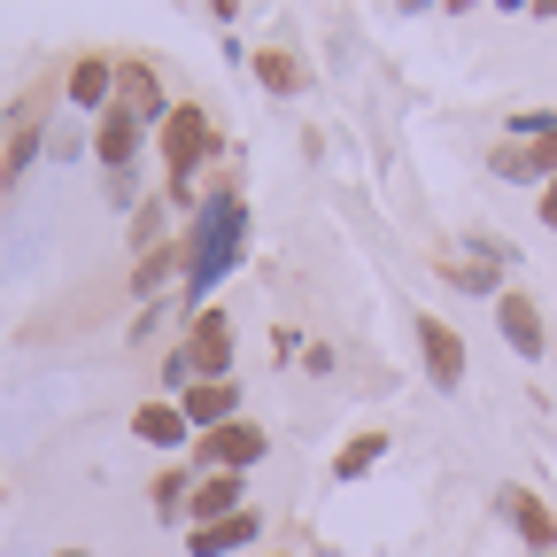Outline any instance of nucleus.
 <instances>
[{
    "instance_id": "f257e3e1",
    "label": "nucleus",
    "mask_w": 557,
    "mask_h": 557,
    "mask_svg": "<svg viewBox=\"0 0 557 557\" xmlns=\"http://www.w3.org/2000/svg\"><path fill=\"white\" fill-rule=\"evenodd\" d=\"M178 248H186V302L209 310L218 278H225V271L240 263V248H248V201H240L233 178L201 194V209H194V225L178 233Z\"/></svg>"
},
{
    "instance_id": "f03ea898",
    "label": "nucleus",
    "mask_w": 557,
    "mask_h": 557,
    "mask_svg": "<svg viewBox=\"0 0 557 557\" xmlns=\"http://www.w3.org/2000/svg\"><path fill=\"white\" fill-rule=\"evenodd\" d=\"M156 148H163V201H171V209H201V201H194V178H201L209 156L225 148V139H218V116H209L201 101H171Z\"/></svg>"
},
{
    "instance_id": "7ed1b4c3",
    "label": "nucleus",
    "mask_w": 557,
    "mask_h": 557,
    "mask_svg": "<svg viewBox=\"0 0 557 557\" xmlns=\"http://www.w3.org/2000/svg\"><path fill=\"white\" fill-rule=\"evenodd\" d=\"M171 357L186 364V380H233V318L209 302L186 318V341L171 348Z\"/></svg>"
},
{
    "instance_id": "20e7f679",
    "label": "nucleus",
    "mask_w": 557,
    "mask_h": 557,
    "mask_svg": "<svg viewBox=\"0 0 557 557\" xmlns=\"http://www.w3.org/2000/svg\"><path fill=\"white\" fill-rule=\"evenodd\" d=\"M116 116H132V124H148V132H163V116H171V101H163V70L148 62V54H116V101H109Z\"/></svg>"
},
{
    "instance_id": "39448f33",
    "label": "nucleus",
    "mask_w": 557,
    "mask_h": 557,
    "mask_svg": "<svg viewBox=\"0 0 557 557\" xmlns=\"http://www.w3.org/2000/svg\"><path fill=\"white\" fill-rule=\"evenodd\" d=\"M263 457H271V434L256 426V418H233V426H218V434L194 442V465L201 472H240L248 480V465H263Z\"/></svg>"
},
{
    "instance_id": "423d86ee",
    "label": "nucleus",
    "mask_w": 557,
    "mask_h": 557,
    "mask_svg": "<svg viewBox=\"0 0 557 557\" xmlns=\"http://www.w3.org/2000/svg\"><path fill=\"white\" fill-rule=\"evenodd\" d=\"M410 333H418V357H426V380H434L442 395H457V387H465V364H472V357H465V333H457L449 318H434V310H418Z\"/></svg>"
},
{
    "instance_id": "0eeeda50",
    "label": "nucleus",
    "mask_w": 557,
    "mask_h": 557,
    "mask_svg": "<svg viewBox=\"0 0 557 557\" xmlns=\"http://www.w3.org/2000/svg\"><path fill=\"white\" fill-rule=\"evenodd\" d=\"M496 325H504V341L519 348V364H542V357H549V325H542V302H534L527 287H504V295H496Z\"/></svg>"
},
{
    "instance_id": "6e6552de",
    "label": "nucleus",
    "mask_w": 557,
    "mask_h": 557,
    "mask_svg": "<svg viewBox=\"0 0 557 557\" xmlns=\"http://www.w3.org/2000/svg\"><path fill=\"white\" fill-rule=\"evenodd\" d=\"M62 101L78 109V116H101L116 101V54H70L62 70Z\"/></svg>"
},
{
    "instance_id": "1a4fd4ad",
    "label": "nucleus",
    "mask_w": 557,
    "mask_h": 557,
    "mask_svg": "<svg viewBox=\"0 0 557 557\" xmlns=\"http://www.w3.org/2000/svg\"><path fill=\"white\" fill-rule=\"evenodd\" d=\"M248 511V480L240 472H201L194 496H186V527H225Z\"/></svg>"
},
{
    "instance_id": "9d476101",
    "label": "nucleus",
    "mask_w": 557,
    "mask_h": 557,
    "mask_svg": "<svg viewBox=\"0 0 557 557\" xmlns=\"http://www.w3.org/2000/svg\"><path fill=\"white\" fill-rule=\"evenodd\" d=\"M178 410H186L194 442L218 434V426H233V418H240V380H194V387L178 395Z\"/></svg>"
},
{
    "instance_id": "9b49d317",
    "label": "nucleus",
    "mask_w": 557,
    "mask_h": 557,
    "mask_svg": "<svg viewBox=\"0 0 557 557\" xmlns=\"http://www.w3.org/2000/svg\"><path fill=\"white\" fill-rule=\"evenodd\" d=\"M139 148H148V124H132V116H116V109H101L94 116V163L116 178V171H139Z\"/></svg>"
},
{
    "instance_id": "f8f14e48",
    "label": "nucleus",
    "mask_w": 557,
    "mask_h": 557,
    "mask_svg": "<svg viewBox=\"0 0 557 557\" xmlns=\"http://www.w3.org/2000/svg\"><path fill=\"white\" fill-rule=\"evenodd\" d=\"M132 434L148 442V449H186V442H194L186 410H178L171 395H148V403H139V410H132Z\"/></svg>"
},
{
    "instance_id": "ddd939ff",
    "label": "nucleus",
    "mask_w": 557,
    "mask_h": 557,
    "mask_svg": "<svg viewBox=\"0 0 557 557\" xmlns=\"http://www.w3.org/2000/svg\"><path fill=\"white\" fill-rule=\"evenodd\" d=\"M504 519L519 527V542H527V549H542V557L557 549V511L534 496V487H504Z\"/></svg>"
},
{
    "instance_id": "4468645a",
    "label": "nucleus",
    "mask_w": 557,
    "mask_h": 557,
    "mask_svg": "<svg viewBox=\"0 0 557 557\" xmlns=\"http://www.w3.org/2000/svg\"><path fill=\"white\" fill-rule=\"evenodd\" d=\"M256 534H263V519H256V504H248V511H240V519H225V527H194V534H186V549H194V557H233V549H248Z\"/></svg>"
},
{
    "instance_id": "2eb2a0df",
    "label": "nucleus",
    "mask_w": 557,
    "mask_h": 557,
    "mask_svg": "<svg viewBox=\"0 0 557 557\" xmlns=\"http://www.w3.org/2000/svg\"><path fill=\"white\" fill-rule=\"evenodd\" d=\"M163 278H186V248H178V240H163V248H148V256L132 263V295H139V302H156Z\"/></svg>"
},
{
    "instance_id": "dca6fc26",
    "label": "nucleus",
    "mask_w": 557,
    "mask_h": 557,
    "mask_svg": "<svg viewBox=\"0 0 557 557\" xmlns=\"http://www.w3.org/2000/svg\"><path fill=\"white\" fill-rule=\"evenodd\" d=\"M163 240H171V201L148 194V201L132 209V256H148V248H163Z\"/></svg>"
},
{
    "instance_id": "f3484780",
    "label": "nucleus",
    "mask_w": 557,
    "mask_h": 557,
    "mask_svg": "<svg viewBox=\"0 0 557 557\" xmlns=\"http://www.w3.org/2000/svg\"><path fill=\"white\" fill-rule=\"evenodd\" d=\"M256 78H263V94H302V62L287 47H256Z\"/></svg>"
},
{
    "instance_id": "a211bd4d",
    "label": "nucleus",
    "mask_w": 557,
    "mask_h": 557,
    "mask_svg": "<svg viewBox=\"0 0 557 557\" xmlns=\"http://www.w3.org/2000/svg\"><path fill=\"white\" fill-rule=\"evenodd\" d=\"M186 496H194V472H156L148 480V504H156V519H186Z\"/></svg>"
},
{
    "instance_id": "6ab92c4d",
    "label": "nucleus",
    "mask_w": 557,
    "mask_h": 557,
    "mask_svg": "<svg viewBox=\"0 0 557 557\" xmlns=\"http://www.w3.org/2000/svg\"><path fill=\"white\" fill-rule=\"evenodd\" d=\"M380 457H387V434L372 426V434H357V442H348V449L333 457V480H364V472H372Z\"/></svg>"
},
{
    "instance_id": "aec40b11",
    "label": "nucleus",
    "mask_w": 557,
    "mask_h": 557,
    "mask_svg": "<svg viewBox=\"0 0 557 557\" xmlns=\"http://www.w3.org/2000/svg\"><path fill=\"white\" fill-rule=\"evenodd\" d=\"M101 194H109L116 209H139V171H116V178H101Z\"/></svg>"
},
{
    "instance_id": "412c9836",
    "label": "nucleus",
    "mask_w": 557,
    "mask_h": 557,
    "mask_svg": "<svg viewBox=\"0 0 557 557\" xmlns=\"http://www.w3.org/2000/svg\"><path fill=\"white\" fill-rule=\"evenodd\" d=\"M534 209H542V225H549V233H557V178H549V186H542V201H534Z\"/></svg>"
},
{
    "instance_id": "4be33fe9",
    "label": "nucleus",
    "mask_w": 557,
    "mask_h": 557,
    "mask_svg": "<svg viewBox=\"0 0 557 557\" xmlns=\"http://www.w3.org/2000/svg\"><path fill=\"white\" fill-rule=\"evenodd\" d=\"M54 557H94V549H54Z\"/></svg>"
},
{
    "instance_id": "5701e85b",
    "label": "nucleus",
    "mask_w": 557,
    "mask_h": 557,
    "mask_svg": "<svg viewBox=\"0 0 557 557\" xmlns=\"http://www.w3.org/2000/svg\"><path fill=\"white\" fill-rule=\"evenodd\" d=\"M263 557H287V549H263Z\"/></svg>"
}]
</instances>
